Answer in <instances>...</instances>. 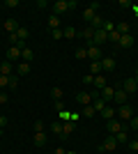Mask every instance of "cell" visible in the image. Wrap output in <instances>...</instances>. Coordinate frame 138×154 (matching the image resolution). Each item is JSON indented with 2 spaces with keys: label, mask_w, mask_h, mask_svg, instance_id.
I'll use <instances>...</instances> for the list:
<instances>
[{
  "label": "cell",
  "mask_w": 138,
  "mask_h": 154,
  "mask_svg": "<svg viewBox=\"0 0 138 154\" xmlns=\"http://www.w3.org/2000/svg\"><path fill=\"white\" fill-rule=\"evenodd\" d=\"M133 42H136V39H133V35L131 32H127V35H122V37H120V48H131L133 46Z\"/></svg>",
  "instance_id": "obj_9"
},
{
  "label": "cell",
  "mask_w": 138,
  "mask_h": 154,
  "mask_svg": "<svg viewBox=\"0 0 138 154\" xmlns=\"http://www.w3.org/2000/svg\"><path fill=\"white\" fill-rule=\"evenodd\" d=\"M118 131H122V122H120L118 117H113L106 122V136H115Z\"/></svg>",
  "instance_id": "obj_1"
},
{
  "label": "cell",
  "mask_w": 138,
  "mask_h": 154,
  "mask_svg": "<svg viewBox=\"0 0 138 154\" xmlns=\"http://www.w3.org/2000/svg\"><path fill=\"white\" fill-rule=\"evenodd\" d=\"M97 115V110L92 108V106H83V113H81V117H94Z\"/></svg>",
  "instance_id": "obj_30"
},
{
  "label": "cell",
  "mask_w": 138,
  "mask_h": 154,
  "mask_svg": "<svg viewBox=\"0 0 138 154\" xmlns=\"http://www.w3.org/2000/svg\"><path fill=\"white\" fill-rule=\"evenodd\" d=\"M30 60H32V48H23V51H21V62H30Z\"/></svg>",
  "instance_id": "obj_27"
},
{
  "label": "cell",
  "mask_w": 138,
  "mask_h": 154,
  "mask_svg": "<svg viewBox=\"0 0 138 154\" xmlns=\"http://www.w3.org/2000/svg\"><path fill=\"white\" fill-rule=\"evenodd\" d=\"M101 58H104V55H101V48H99V46H87V60L99 62Z\"/></svg>",
  "instance_id": "obj_8"
},
{
  "label": "cell",
  "mask_w": 138,
  "mask_h": 154,
  "mask_svg": "<svg viewBox=\"0 0 138 154\" xmlns=\"http://www.w3.org/2000/svg\"><path fill=\"white\" fill-rule=\"evenodd\" d=\"M51 97L55 99V101H62V88H58V85L51 88Z\"/></svg>",
  "instance_id": "obj_29"
},
{
  "label": "cell",
  "mask_w": 138,
  "mask_h": 154,
  "mask_svg": "<svg viewBox=\"0 0 138 154\" xmlns=\"http://www.w3.org/2000/svg\"><path fill=\"white\" fill-rule=\"evenodd\" d=\"M16 37H19V42H26V39H28V28L21 26L19 30H16Z\"/></svg>",
  "instance_id": "obj_33"
},
{
  "label": "cell",
  "mask_w": 138,
  "mask_h": 154,
  "mask_svg": "<svg viewBox=\"0 0 138 154\" xmlns=\"http://www.w3.org/2000/svg\"><path fill=\"white\" fill-rule=\"evenodd\" d=\"M127 145H129V152H136L138 154V140H129Z\"/></svg>",
  "instance_id": "obj_40"
},
{
  "label": "cell",
  "mask_w": 138,
  "mask_h": 154,
  "mask_svg": "<svg viewBox=\"0 0 138 154\" xmlns=\"http://www.w3.org/2000/svg\"><path fill=\"white\" fill-rule=\"evenodd\" d=\"M99 97H101L104 101H113V97H115V88H113V85H106L104 90H99Z\"/></svg>",
  "instance_id": "obj_10"
},
{
  "label": "cell",
  "mask_w": 138,
  "mask_h": 154,
  "mask_svg": "<svg viewBox=\"0 0 138 154\" xmlns=\"http://www.w3.org/2000/svg\"><path fill=\"white\" fill-rule=\"evenodd\" d=\"M120 37H122V35H120L118 30H113L111 35H108V42H111V44H115V46H118V44H120Z\"/></svg>",
  "instance_id": "obj_31"
},
{
  "label": "cell",
  "mask_w": 138,
  "mask_h": 154,
  "mask_svg": "<svg viewBox=\"0 0 138 154\" xmlns=\"http://www.w3.org/2000/svg\"><path fill=\"white\" fill-rule=\"evenodd\" d=\"M5 124H7V117H5V115H0V129H5Z\"/></svg>",
  "instance_id": "obj_46"
},
{
  "label": "cell",
  "mask_w": 138,
  "mask_h": 154,
  "mask_svg": "<svg viewBox=\"0 0 138 154\" xmlns=\"http://www.w3.org/2000/svg\"><path fill=\"white\" fill-rule=\"evenodd\" d=\"M99 149H101V152H115V149H118V143H115L113 136H106V140L99 145Z\"/></svg>",
  "instance_id": "obj_4"
},
{
  "label": "cell",
  "mask_w": 138,
  "mask_h": 154,
  "mask_svg": "<svg viewBox=\"0 0 138 154\" xmlns=\"http://www.w3.org/2000/svg\"><path fill=\"white\" fill-rule=\"evenodd\" d=\"M7 101H9V97H7L5 92H0V103H7Z\"/></svg>",
  "instance_id": "obj_45"
},
{
  "label": "cell",
  "mask_w": 138,
  "mask_h": 154,
  "mask_svg": "<svg viewBox=\"0 0 138 154\" xmlns=\"http://www.w3.org/2000/svg\"><path fill=\"white\" fill-rule=\"evenodd\" d=\"M74 55H76L78 60H87V48H83V46H81V48H76V53H74Z\"/></svg>",
  "instance_id": "obj_34"
},
{
  "label": "cell",
  "mask_w": 138,
  "mask_h": 154,
  "mask_svg": "<svg viewBox=\"0 0 138 154\" xmlns=\"http://www.w3.org/2000/svg\"><path fill=\"white\" fill-rule=\"evenodd\" d=\"M131 129H136V131H138V115L131 117Z\"/></svg>",
  "instance_id": "obj_44"
},
{
  "label": "cell",
  "mask_w": 138,
  "mask_h": 154,
  "mask_svg": "<svg viewBox=\"0 0 138 154\" xmlns=\"http://www.w3.org/2000/svg\"><path fill=\"white\" fill-rule=\"evenodd\" d=\"M92 108L97 110V113H101V110L106 108V101L101 99V97H94V99H92Z\"/></svg>",
  "instance_id": "obj_21"
},
{
  "label": "cell",
  "mask_w": 138,
  "mask_h": 154,
  "mask_svg": "<svg viewBox=\"0 0 138 154\" xmlns=\"http://www.w3.org/2000/svg\"><path fill=\"white\" fill-rule=\"evenodd\" d=\"M7 60H9V62H19L21 60V48L19 46H12V48L7 51Z\"/></svg>",
  "instance_id": "obj_14"
},
{
  "label": "cell",
  "mask_w": 138,
  "mask_h": 154,
  "mask_svg": "<svg viewBox=\"0 0 138 154\" xmlns=\"http://www.w3.org/2000/svg\"><path fill=\"white\" fill-rule=\"evenodd\" d=\"M129 154H136V152H129Z\"/></svg>",
  "instance_id": "obj_50"
},
{
  "label": "cell",
  "mask_w": 138,
  "mask_h": 154,
  "mask_svg": "<svg viewBox=\"0 0 138 154\" xmlns=\"http://www.w3.org/2000/svg\"><path fill=\"white\" fill-rule=\"evenodd\" d=\"M99 2H92L90 7H85V12H83V19H85V23H90L92 19H94V16H97V9H99Z\"/></svg>",
  "instance_id": "obj_6"
},
{
  "label": "cell",
  "mask_w": 138,
  "mask_h": 154,
  "mask_svg": "<svg viewBox=\"0 0 138 154\" xmlns=\"http://www.w3.org/2000/svg\"><path fill=\"white\" fill-rule=\"evenodd\" d=\"M101 30H106L108 35H111V32L115 30V23H111V21H104V26H101Z\"/></svg>",
  "instance_id": "obj_37"
},
{
  "label": "cell",
  "mask_w": 138,
  "mask_h": 154,
  "mask_svg": "<svg viewBox=\"0 0 138 154\" xmlns=\"http://www.w3.org/2000/svg\"><path fill=\"white\" fill-rule=\"evenodd\" d=\"M115 30H118L120 35H127V32H129V23H124V21H122V23H115Z\"/></svg>",
  "instance_id": "obj_32"
},
{
  "label": "cell",
  "mask_w": 138,
  "mask_h": 154,
  "mask_svg": "<svg viewBox=\"0 0 138 154\" xmlns=\"http://www.w3.org/2000/svg\"><path fill=\"white\" fill-rule=\"evenodd\" d=\"M83 83H85V85L94 83V76H92V74H85V76H83Z\"/></svg>",
  "instance_id": "obj_42"
},
{
  "label": "cell",
  "mask_w": 138,
  "mask_h": 154,
  "mask_svg": "<svg viewBox=\"0 0 138 154\" xmlns=\"http://www.w3.org/2000/svg\"><path fill=\"white\" fill-rule=\"evenodd\" d=\"M32 145H35V147H44V145H46V134H44V131L32 136Z\"/></svg>",
  "instance_id": "obj_16"
},
{
  "label": "cell",
  "mask_w": 138,
  "mask_h": 154,
  "mask_svg": "<svg viewBox=\"0 0 138 154\" xmlns=\"http://www.w3.org/2000/svg\"><path fill=\"white\" fill-rule=\"evenodd\" d=\"M122 90H124L127 94H133V92L138 90V81L136 78H124V81H122Z\"/></svg>",
  "instance_id": "obj_5"
},
{
  "label": "cell",
  "mask_w": 138,
  "mask_h": 154,
  "mask_svg": "<svg viewBox=\"0 0 138 154\" xmlns=\"http://www.w3.org/2000/svg\"><path fill=\"white\" fill-rule=\"evenodd\" d=\"M131 117H133V108L129 106V103H124V106H120V110H118V120H129L131 122Z\"/></svg>",
  "instance_id": "obj_3"
},
{
  "label": "cell",
  "mask_w": 138,
  "mask_h": 154,
  "mask_svg": "<svg viewBox=\"0 0 138 154\" xmlns=\"http://www.w3.org/2000/svg\"><path fill=\"white\" fill-rule=\"evenodd\" d=\"M115 115H118V110L113 108V106H106V108L101 110V117H106V120H113Z\"/></svg>",
  "instance_id": "obj_25"
},
{
  "label": "cell",
  "mask_w": 138,
  "mask_h": 154,
  "mask_svg": "<svg viewBox=\"0 0 138 154\" xmlns=\"http://www.w3.org/2000/svg\"><path fill=\"white\" fill-rule=\"evenodd\" d=\"M0 134H2V129H0Z\"/></svg>",
  "instance_id": "obj_52"
},
{
  "label": "cell",
  "mask_w": 138,
  "mask_h": 154,
  "mask_svg": "<svg viewBox=\"0 0 138 154\" xmlns=\"http://www.w3.org/2000/svg\"><path fill=\"white\" fill-rule=\"evenodd\" d=\"M133 78H136V81H138V69H136V76H133Z\"/></svg>",
  "instance_id": "obj_48"
},
{
  "label": "cell",
  "mask_w": 138,
  "mask_h": 154,
  "mask_svg": "<svg viewBox=\"0 0 138 154\" xmlns=\"http://www.w3.org/2000/svg\"><path fill=\"white\" fill-rule=\"evenodd\" d=\"M76 101H78L81 106H92V94L90 92H78V94H76Z\"/></svg>",
  "instance_id": "obj_12"
},
{
  "label": "cell",
  "mask_w": 138,
  "mask_h": 154,
  "mask_svg": "<svg viewBox=\"0 0 138 154\" xmlns=\"http://www.w3.org/2000/svg\"><path fill=\"white\" fill-rule=\"evenodd\" d=\"M76 35H78V32H76V28H74V26H65V28H62V37H67V39H74Z\"/></svg>",
  "instance_id": "obj_24"
},
{
  "label": "cell",
  "mask_w": 138,
  "mask_h": 154,
  "mask_svg": "<svg viewBox=\"0 0 138 154\" xmlns=\"http://www.w3.org/2000/svg\"><path fill=\"white\" fill-rule=\"evenodd\" d=\"M74 129H76V124H74L72 120H69V122H65V124H62V138H65V136H69V134H74Z\"/></svg>",
  "instance_id": "obj_26"
},
{
  "label": "cell",
  "mask_w": 138,
  "mask_h": 154,
  "mask_svg": "<svg viewBox=\"0 0 138 154\" xmlns=\"http://www.w3.org/2000/svg\"><path fill=\"white\" fill-rule=\"evenodd\" d=\"M16 88H19V76H9V90H16Z\"/></svg>",
  "instance_id": "obj_36"
},
{
  "label": "cell",
  "mask_w": 138,
  "mask_h": 154,
  "mask_svg": "<svg viewBox=\"0 0 138 154\" xmlns=\"http://www.w3.org/2000/svg\"><path fill=\"white\" fill-rule=\"evenodd\" d=\"M136 140H138V134H136Z\"/></svg>",
  "instance_id": "obj_51"
},
{
  "label": "cell",
  "mask_w": 138,
  "mask_h": 154,
  "mask_svg": "<svg viewBox=\"0 0 138 154\" xmlns=\"http://www.w3.org/2000/svg\"><path fill=\"white\" fill-rule=\"evenodd\" d=\"M90 74H92V76L104 74V71H101V62H92V64H90Z\"/></svg>",
  "instance_id": "obj_28"
},
{
  "label": "cell",
  "mask_w": 138,
  "mask_h": 154,
  "mask_svg": "<svg viewBox=\"0 0 138 154\" xmlns=\"http://www.w3.org/2000/svg\"><path fill=\"white\" fill-rule=\"evenodd\" d=\"M81 35H83V39L87 42V46H92V39H94V30H92L90 26H85V30L81 32Z\"/></svg>",
  "instance_id": "obj_22"
},
{
  "label": "cell",
  "mask_w": 138,
  "mask_h": 154,
  "mask_svg": "<svg viewBox=\"0 0 138 154\" xmlns=\"http://www.w3.org/2000/svg\"><path fill=\"white\" fill-rule=\"evenodd\" d=\"M53 154H67L65 147H58V149H53Z\"/></svg>",
  "instance_id": "obj_47"
},
{
  "label": "cell",
  "mask_w": 138,
  "mask_h": 154,
  "mask_svg": "<svg viewBox=\"0 0 138 154\" xmlns=\"http://www.w3.org/2000/svg\"><path fill=\"white\" fill-rule=\"evenodd\" d=\"M106 42H108V32H106V30H94V39H92V46H99V48H101Z\"/></svg>",
  "instance_id": "obj_2"
},
{
  "label": "cell",
  "mask_w": 138,
  "mask_h": 154,
  "mask_svg": "<svg viewBox=\"0 0 138 154\" xmlns=\"http://www.w3.org/2000/svg\"><path fill=\"white\" fill-rule=\"evenodd\" d=\"M0 88H9V76L0 74Z\"/></svg>",
  "instance_id": "obj_39"
},
{
  "label": "cell",
  "mask_w": 138,
  "mask_h": 154,
  "mask_svg": "<svg viewBox=\"0 0 138 154\" xmlns=\"http://www.w3.org/2000/svg\"><path fill=\"white\" fill-rule=\"evenodd\" d=\"M5 7H19V0H7Z\"/></svg>",
  "instance_id": "obj_43"
},
{
  "label": "cell",
  "mask_w": 138,
  "mask_h": 154,
  "mask_svg": "<svg viewBox=\"0 0 138 154\" xmlns=\"http://www.w3.org/2000/svg\"><path fill=\"white\" fill-rule=\"evenodd\" d=\"M113 138H115V143H118V145H127V143H129V136H127V129L118 131V134L113 136Z\"/></svg>",
  "instance_id": "obj_15"
},
{
  "label": "cell",
  "mask_w": 138,
  "mask_h": 154,
  "mask_svg": "<svg viewBox=\"0 0 138 154\" xmlns=\"http://www.w3.org/2000/svg\"><path fill=\"white\" fill-rule=\"evenodd\" d=\"M67 154H78V152H67Z\"/></svg>",
  "instance_id": "obj_49"
},
{
  "label": "cell",
  "mask_w": 138,
  "mask_h": 154,
  "mask_svg": "<svg viewBox=\"0 0 138 154\" xmlns=\"http://www.w3.org/2000/svg\"><path fill=\"white\" fill-rule=\"evenodd\" d=\"M65 12H72V9H69V2H67V0H58V2H53V14H65Z\"/></svg>",
  "instance_id": "obj_7"
},
{
  "label": "cell",
  "mask_w": 138,
  "mask_h": 154,
  "mask_svg": "<svg viewBox=\"0 0 138 154\" xmlns=\"http://www.w3.org/2000/svg\"><path fill=\"white\" fill-rule=\"evenodd\" d=\"M19 28H21V26H19V23H16L14 19H7V21H5V30L9 32V35H14V32L19 30Z\"/></svg>",
  "instance_id": "obj_20"
},
{
  "label": "cell",
  "mask_w": 138,
  "mask_h": 154,
  "mask_svg": "<svg viewBox=\"0 0 138 154\" xmlns=\"http://www.w3.org/2000/svg\"><path fill=\"white\" fill-rule=\"evenodd\" d=\"M92 85H94L97 90H104L106 85H108V83H106V74H99V76H94V83H92Z\"/></svg>",
  "instance_id": "obj_19"
},
{
  "label": "cell",
  "mask_w": 138,
  "mask_h": 154,
  "mask_svg": "<svg viewBox=\"0 0 138 154\" xmlns=\"http://www.w3.org/2000/svg\"><path fill=\"white\" fill-rule=\"evenodd\" d=\"M0 74H5V76H12L14 74V64L7 60V62H0Z\"/></svg>",
  "instance_id": "obj_17"
},
{
  "label": "cell",
  "mask_w": 138,
  "mask_h": 154,
  "mask_svg": "<svg viewBox=\"0 0 138 154\" xmlns=\"http://www.w3.org/2000/svg\"><path fill=\"white\" fill-rule=\"evenodd\" d=\"M127 97H129V94H127L122 88H115V97H113V101L120 103V106H124V103H127Z\"/></svg>",
  "instance_id": "obj_11"
},
{
  "label": "cell",
  "mask_w": 138,
  "mask_h": 154,
  "mask_svg": "<svg viewBox=\"0 0 138 154\" xmlns=\"http://www.w3.org/2000/svg\"><path fill=\"white\" fill-rule=\"evenodd\" d=\"M99 62H101V71H104V74L115 69V58H101Z\"/></svg>",
  "instance_id": "obj_13"
},
{
  "label": "cell",
  "mask_w": 138,
  "mask_h": 154,
  "mask_svg": "<svg viewBox=\"0 0 138 154\" xmlns=\"http://www.w3.org/2000/svg\"><path fill=\"white\" fill-rule=\"evenodd\" d=\"M51 131H53V134H58V136H62V122H53Z\"/></svg>",
  "instance_id": "obj_35"
},
{
  "label": "cell",
  "mask_w": 138,
  "mask_h": 154,
  "mask_svg": "<svg viewBox=\"0 0 138 154\" xmlns=\"http://www.w3.org/2000/svg\"><path fill=\"white\" fill-rule=\"evenodd\" d=\"M53 39H62V28H58V30H51Z\"/></svg>",
  "instance_id": "obj_41"
},
{
  "label": "cell",
  "mask_w": 138,
  "mask_h": 154,
  "mask_svg": "<svg viewBox=\"0 0 138 154\" xmlns=\"http://www.w3.org/2000/svg\"><path fill=\"white\" fill-rule=\"evenodd\" d=\"M60 26H62V23H60V16L58 14H51V16H48V28H51V30H58Z\"/></svg>",
  "instance_id": "obj_23"
},
{
  "label": "cell",
  "mask_w": 138,
  "mask_h": 154,
  "mask_svg": "<svg viewBox=\"0 0 138 154\" xmlns=\"http://www.w3.org/2000/svg\"><path fill=\"white\" fill-rule=\"evenodd\" d=\"M32 129H35V134H41V131H44V122H41V120H35Z\"/></svg>",
  "instance_id": "obj_38"
},
{
  "label": "cell",
  "mask_w": 138,
  "mask_h": 154,
  "mask_svg": "<svg viewBox=\"0 0 138 154\" xmlns=\"http://www.w3.org/2000/svg\"><path fill=\"white\" fill-rule=\"evenodd\" d=\"M30 74V64L28 62H19L16 64V76H28Z\"/></svg>",
  "instance_id": "obj_18"
}]
</instances>
